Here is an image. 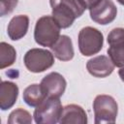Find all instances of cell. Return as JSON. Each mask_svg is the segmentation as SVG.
Returning a JSON list of instances; mask_svg holds the SVG:
<instances>
[{"label": "cell", "instance_id": "obj_3", "mask_svg": "<svg viewBox=\"0 0 124 124\" xmlns=\"http://www.w3.org/2000/svg\"><path fill=\"white\" fill-rule=\"evenodd\" d=\"M93 110L94 122L96 124L114 123L118 112V106L113 97L103 94L96 96L94 99Z\"/></svg>", "mask_w": 124, "mask_h": 124}, {"label": "cell", "instance_id": "obj_13", "mask_svg": "<svg viewBox=\"0 0 124 124\" xmlns=\"http://www.w3.org/2000/svg\"><path fill=\"white\" fill-rule=\"evenodd\" d=\"M50 48L53 55L61 61H69L73 59L75 54L73 42L67 35L60 36L55 44L50 46Z\"/></svg>", "mask_w": 124, "mask_h": 124}, {"label": "cell", "instance_id": "obj_16", "mask_svg": "<svg viewBox=\"0 0 124 124\" xmlns=\"http://www.w3.org/2000/svg\"><path fill=\"white\" fill-rule=\"evenodd\" d=\"M108 54L114 66L119 68L124 66V43L115 46H109L108 48Z\"/></svg>", "mask_w": 124, "mask_h": 124}, {"label": "cell", "instance_id": "obj_10", "mask_svg": "<svg viewBox=\"0 0 124 124\" xmlns=\"http://www.w3.org/2000/svg\"><path fill=\"white\" fill-rule=\"evenodd\" d=\"M59 123L61 124H85L87 123V114L78 105L71 104L63 108Z\"/></svg>", "mask_w": 124, "mask_h": 124}, {"label": "cell", "instance_id": "obj_21", "mask_svg": "<svg viewBox=\"0 0 124 124\" xmlns=\"http://www.w3.org/2000/svg\"><path fill=\"white\" fill-rule=\"evenodd\" d=\"M118 75H119V77H120L121 80L124 82V66H123V67H121V69L118 71Z\"/></svg>", "mask_w": 124, "mask_h": 124}, {"label": "cell", "instance_id": "obj_1", "mask_svg": "<svg viewBox=\"0 0 124 124\" xmlns=\"http://www.w3.org/2000/svg\"><path fill=\"white\" fill-rule=\"evenodd\" d=\"M52 16L61 28L72 26L75 19L82 16L87 9L83 0H49Z\"/></svg>", "mask_w": 124, "mask_h": 124}, {"label": "cell", "instance_id": "obj_12", "mask_svg": "<svg viewBox=\"0 0 124 124\" xmlns=\"http://www.w3.org/2000/svg\"><path fill=\"white\" fill-rule=\"evenodd\" d=\"M29 27V17L25 15H18L14 16L7 28V33L8 36L10 37L11 40L13 41H17L21 38H23Z\"/></svg>", "mask_w": 124, "mask_h": 124}, {"label": "cell", "instance_id": "obj_5", "mask_svg": "<svg viewBox=\"0 0 124 124\" xmlns=\"http://www.w3.org/2000/svg\"><path fill=\"white\" fill-rule=\"evenodd\" d=\"M78 49L84 56H91L98 53L104 44V37L97 28L86 26L78 33Z\"/></svg>", "mask_w": 124, "mask_h": 124}, {"label": "cell", "instance_id": "obj_19", "mask_svg": "<svg viewBox=\"0 0 124 124\" xmlns=\"http://www.w3.org/2000/svg\"><path fill=\"white\" fill-rule=\"evenodd\" d=\"M18 0H0V15L2 16L11 14L16 7Z\"/></svg>", "mask_w": 124, "mask_h": 124}, {"label": "cell", "instance_id": "obj_22", "mask_svg": "<svg viewBox=\"0 0 124 124\" xmlns=\"http://www.w3.org/2000/svg\"><path fill=\"white\" fill-rule=\"evenodd\" d=\"M116 1H117L118 3H120L121 5H123V6H124V0H116Z\"/></svg>", "mask_w": 124, "mask_h": 124}, {"label": "cell", "instance_id": "obj_2", "mask_svg": "<svg viewBox=\"0 0 124 124\" xmlns=\"http://www.w3.org/2000/svg\"><path fill=\"white\" fill-rule=\"evenodd\" d=\"M60 25L51 16H41L35 25L34 39L42 46H51L60 37Z\"/></svg>", "mask_w": 124, "mask_h": 124}, {"label": "cell", "instance_id": "obj_4", "mask_svg": "<svg viewBox=\"0 0 124 124\" xmlns=\"http://www.w3.org/2000/svg\"><path fill=\"white\" fill-rule=\"evenodd\" d=\"M63 108L59 98L46 97L34 110V119L38 124H55L59 122Z\"/></svg>", "mask_w": 124, "mask_h": 124}, {"label": "cell", "instance_id": "obj_8", "mask_svg": "<svg viewBox=\"0 0 124 124\" xmlns=\"http://www.w3.org/2000/svg\"><path fill=\"white\" fill-rule=\"evenodd\" d=\"M41 85L44 88L46 97L60 98L66 89V79L62 75L56 72L47 74L41 81Z\"/></svg>", "mask_w": 124, "mask_h": 124}, {"label": "cell", "instance_id": "obj_6", "mask_svg": "<svg viewBox=\"0 0 124 124\" xmlns=\"http://www.w3.org/2000/svg\"><path fill=\"white\" fill-rule=\"evenodd\" d=\"M23 62L28 71L32 73H42L54 64V56L53 53L47 49L31 48L25 53Z\"/></svg>", "mask_w": 124, "mask_h": 124}, {"label": "cell", "instance_id": "obj_11", "mask_svg": "<svg viewBox=\"0 0 124 124\" xmlns=\"http://www.w3.org/2000/svg\"><path fill=\"white\" fill-rule=\"evenodd\" d=\"M18 96V87L12 81H2L0 84V108L7 110L16 102Z\"/></svg>", "mask_w": 124, "mask_h": 124}, {"label": "cell", "instance_id": "obj_20", "mask_svg": "<svg viewBox=\"0 0 124 124\" xmlns=\"http://www.w3.org/2000/svg\"><path fill=\"white\" fill-rule=\"evenodd\" d=\"M85 3H86V5H87V8L88 9H90L91 7H93L94 5H96L99 1H101V0H83Z\"/></svg>", "mask_w": 124, "mask_h": 124}, {"label": "cell", "instance_id": "obj_9", "mask_svg": "<svg viewBox=\"0 0 124 124\" xmlns=\"http://www.w3.org/2000/svg\"><path fill=\"white\" fill-rule=\"evenodd\" d=\"M86 69L93 77L106 78L113 72L114 65L109 57L106 55H98L87 61Z\"/></svg>", "mask_w": 124, "mask_h": 124}, {"label": "cell", "instance_id": "obj_14", "mask_svg": "<svg viewBox=\"0 0 124 124\" xmlns=\"http://www.w3.org/2000/svg\"><path fill=\"white\" fill-rule=\"evenodd\" d=\"M22 97H23V101L29 107H37L46 98V94L44 88L42 87L41 83L40 84L34 83L28 85L24 89Z\"/></svg>", "mask_w": 124, "mask_h": 124}, {"label": "cell", "instance_id": "obj_17", "mask_svg": "<svg viewBox=\"0 0 124 124\" xmlns=\"http://www.w3.org/2000/svg\"><path fill=\"white\" fill-rule=\"evenodd\" d=\"M32 122V116L31 114L21 108H18L15 110H13L8 118V123L9 124H16V123H23V124H29Z\"/></svg>", "mask_w": 124, "mask_h": 124}, {"label": "cell", "instance_id": "obj_7", "mask_svg": "<svg viewBox=\"0 0 124 124\" xmlns=\"http://www.w3.org/2000/svg\"><path fill=\"white\" fill-rule=\"evenodd\" d=\"M90 17L96 23L106 25L112 22L117 15V8L111 0H101L89 9Z\"/></svg>", "mask_w": 124, "mask_h": 124}, {"label": "cell", "instance_id": "obj_18", "mask_svg": "<svg viewBox=\"0 0 124 124\" xmlns=\"http://www.w3.org/2000/svg\"><path fill=\"white\" fill-rule=\"evenodd\" d=\"M108 43L109 46H115L124 43V28L117 27L112 29L108 35Z\"/></svg>", "mask_w": 124, "mask_h": 124}, {"label": "cell", "instance_id": "obj_15", "mask_svg": "<svg viewBox=\"0 0 124 124\" xmlns=\"http://www.w3.org/2000/svg\"><path fill=\"white\" fill-rule=\"evenodd\" d=\"M16 58L15 47L5 42L0 44V69L7 68L13 65Z\"/></svg>", "mask_w": 124, "mask_h": 124}]
</instances>
